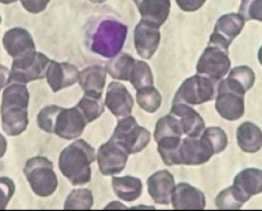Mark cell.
I'll return each mask as SVG.
<instances>
[{"label": "cell", "instance_id": "cell-1", "mask_svg": "<svg viewBox=\"0 0 262 211\" xmlns=\"http://www.w3.org/2000/svg\"><path fill=\"white\" fill-rule=\"evenodd\" d=\"M30 94L26 85L13 83L3 92L1 104L2 129L9 136H18L26 131Z\"/></svg>", "mask_w": 262, "mask_h": 211}, {"label": "cell", "instance_id": "cell-2", "mask_svg": "<svg viewBox=\"0 0 262 211\" xmlns=\"http://www.w3.org/2000/svg\"><path fill=\"white\" fill-rule=\"evenodd\" d=\"M96 160V152L83 140L74 141L61 152L59 168L72 185H85L91 181V164Z\"/></svg>", "mask_w": 262, "mask_h": 211}, {"label": "cell", "instance_id": "cell-3", "mask_svg": "<svg viewBox=\"0 0 262 211\" xmlns=\"http://www.w3.org/2000/svg\"><path fill=\"white\" fill-rule=\"evenodd\" d=\"M127 35V27L114 19L100 22L94 33L91 50L105 58H113L120 53Z\"/></svg>", "mask_w": 262, "mask_h": 211}, {"label": "cell", "instance_id": "cell-4", "mask_svg": "<svg viewBox=\"0 0 262 211\" xmlns=\"http://www.w3.org/2000/svg\"><path fill=\"white\" fill-rule=\"evenodd\" d=\"M24 175L34 193L42 198L52 196L58 186L53 164L48 158L36 156L28 160L24 167Z\"/></svg>", "mask_w": 262, "mask_h": 211}, {"label": "cell", "instance_id": "cell-5", "mask_svg": "<svg viewBox=\"0 0 262 211\" xmlns=\"http://www.w3.org/2000/svg\"><path fill=\"white\" fill-rule=\"evenodd\" d=\"M112 141L121 146L128 154L140 153L150 141V132L140 126L135 118L128 116L118 121L111 137Z\"/></svg>", "mask_w": 262, "mask_h": 211}, {"label": "cell", "instance_id": "cell-6", "mask_svg": "<svg viewBox=\"0 0 262 211\" xmlns=\"http://www.w3.org/2000/svg\"><path fill=\"white\" fill-rule=\"evenodd\" d=\"M51 60L39 52L28 54L19 59H14L10 71V83L25 84L46 77Z\"/></svg>", "mask_w": 262, "mask_h": 211}, {"label": "cell", "instance_id": "cell-7", "mask_svg": "<svg viewBox=\"0 0 262 211\" xmlns=\"http://www.w3.org/2000/svg\"><path fill=\"white\" fill-rule=\"evenodd\" d=\"M214 81L204 75H193L185 80L175 95L173 104L200 105L211 101L215 96Z\"/></svg>", "mask_w": 262, "mask_h": 211}, {"label": "cell", "instance_id": "cell-8", "mask_svg": "<svg viewBox=\"0 0 262 211\" xmlns=\"http://www.w3.org/2000/svg\"><path fill=\"white\" fill-rule=\"evenodd\" d=\"M214 154L213 147L204 135L186 137L180 143L176 165H200L208 162Z\"/></svg>", "mask_w": 262, "mask_h": 211}, {"label": "cell", "instance_id": "cell-9", "mask_svg": "<svg viewBox=\"0 0 262 211\" xmlns=\"http://www.w3.org/2000/svg\"><path fill=\"white\" fill-rule=\"evenodd\" d=\"M230 66L228 51L209 44L198 61L197 74L217 82L227 75Z\"/></svg>", "mask_w": 262, "mask_h": 211}, {"label": "cell", "instance_id": "cell-10", "mask_svg": "<svg viewBox=\"0 0 262 211\" xmlns=\"http://www.w3.org/2000/svg\"><path fill=\"white\" fill-rule=\"evenodd\" d=\"M86 124L88 121L77 107L61 108L57 113L53 133L64 140H75L82 135Z\"/></svg>", "mask_w": 262, "mask_h": 211}, {"label": "cell", "instance_id": "cell-11", "mask_svg": "<svg viewBox=\"0 0 262 211\" xmlns=\"http://www.w3.org/2000/svg\"><path fill=\"white\" fill-rule=\"evenodd\" d=\"M245 22L239 14H227L222 16L216 22L214 32L210 37V45L228 51L233 40L243 30Z\"/></svg>", "mask_w": 262, "mask_h": 211}, {"label": "cell", "instance_id": "cell-12", "mask_svg": "<svg viewBox=\"0 0 262 211\" xmlns=\"http://www.w3.org/2000/svg\"><path fill=\"white\" fill-rule=\"evenodd\" d=\"M127 157V152L112 140L102 144L97 153V163L101 174L115 176L121 173L126 167Z\"/></svg>", "mask_w": 262, "mask_h": 211}, {"label": "cell", "instance_id": "cell-13", "mask_svg": "<svg viewBox=\"0 0 262 211\" xmlns=\"http://www.w3.org/2000/svg\"><path fill=\"white\" fill-rule=\"evenodd\" d=\"M215 109L227 120L233 121L241 119L245 113L244 95L235 92L220 82Z\"/></svg>", "mask_w": 262, "mask_h": 211}, {"label": "cell", "instance_id": "cell-14", "mask_svg": "<svg viewBox=\"0 0 262 211\" xmlns=\"http://www.w3.org/2000/svg\"><path fill=\"white\" fill-rule=\"evenodd\" d=\"M134 41L138 54L143 59L149 60L157 51L161 41L159 27L141 19L135 28Z\"/></svg>", "mask_w": 262, "mask_h": 211}, {"label": "cell", "instance_id": "cell-15", "mask_svg": "<svg viewBox=\"0 0 262 211\" xmlns=\"http://www.w3.org/2000/svg\"><path fill=\"white\" fill-rule=\"evenodd\" d=\"M2 41L5 50L13 60L36 52L35 44L30 32L22 28H14L7 31Z\"/></svg>", "mask_w": 262, "mask_h": 211}, {"label": "cell", "instance_id": "cell-16", "mask_svg": "<svg viewBox=\"0 0 262 211\" xmlns=\"http://www.w3.org/2000/svg\"><path fill=\"white\" fill-rule=\"evenodd\" d=\"M134 100L127 88L118 82H112L108 86L105 96V106L117 118L130 116Z\"/></svg>", "mask_w": 262, "mask_h": 211}, {"label": "cell", "instance_id": "cell-17", "mask_svg": "<svg viewBox=\"0 0 262 211\" xmlns=\"http://www.w3.org/2000/svg\"><path fill=\"white\" fill-rule=\"evenodd\" d=\"M79 75L78 69L74 65L51 60L46 72V78L53 92H58L75 85L78 81Z\"/></svg>", "mask_w": 262, "mask_h": 211}, {"label": "cell", "instance_id": "cell-18", "mask_svg": "<svg viewBox=\"0 0 262 211\" xmlns=\"http://www.w3.org/2000/svg\"><path fill=\"white\" fill-rule=\"evenodd\" d=\"M148 191L153 201L160 205H169L175 187L174 178L166 170L156 172L147 181Z\"/></svg>", "mask_w": 262, "mask_h": 211}, {"label": "cell", "instance_id": "cell-19", "mask_svg": "<svg viewBox=\"0 0 262 211\" xmlns=\"http://www.w3.org/2000/svg\"><path fill=\"white\" fill-rule=\"evenodd\" d=\"M171 203L174 209H204L206 207V197L203 192L186 183L176 185L171 196Z\"/></svg>", "mask_w": 262, "mask_h": 211}, {"label": "cell", "instance_id": "cell-20", "mask_svg": "<svg viewBox=\"0 0 262 211\" xmlns=\"http://www.w3.org/2000/svg\"><path fill=\"white\" fill-rule=\"evenodd\" d=\"M170 114L178 119L184 135L199 137L205 130V121L199 113L186 104H172Z\"/></svg>", "mask_w": 262, "mask_h": 211}, {"label": "cell", "instance_id": "cell-21", "mask_svg": "<svg viewBox=\"0 0 262 211\" xmlns=\"http://www.w3.org/2000/svg\"><path fill=\"white\" fill-rule=\"evenodd\" d=\"M232 186L243 202H247L252 196L262 193V170L245 169L235 177Z\"/></svg>", "mask_w": 262, "mask_h": 211}, {"label": "cell", "instance_id": "cell-22", "mask_svg": "<svg viewBox=\"0 0 262 211\" xmlns=\"http://www.w3.org/2000/svg\"><path fill=\"white\" fill-rule=\"evenodd\" d=\"M141 19L156 26L163 25L170 15V0H133Z\"/></svg>", "mask_w": 262, "mask_h": 211}, {"label": "cell", "instance_id": "cell-23", "mask_svg": "<svg viewBox=\"0 0 262 211\" xmlns=\"http://www.w3.org/2000/svg\"><path fill=\"white\" fill-rule=\"evenodd\" d=\"M106 81V70L100 66H92L83 69L79 75V85L86 94L102 96Z\"/></svg>", "mask_w": 262, "mask_h": 211}, {"label": "cell", "instance_id": "cell-24", "mask_svg": "<svg viewBox=\"0 0 262 211\" xmlns=\"http://www.w3.org/2000/svg\"><path fill=\"white\" fill-rule=\"evenodd\" d=\"M237 144L245 153L254 154L262 147L261 130L251 122L241 124L236 131Z\"/></svg>", "mask_w": 262, "mask_h": 211}, {"label": "cell", "instance_id": "cell-25", "mask_svg": "<svg viewBox=\"0 0 262 211\" xmlns=\"http://www.w3.org/2000/svg\"><path fill=\"white\" fill-rule=\"evenodd\" d=\"M112 185L117 197L127 202L135 201L142 192V182L135 176L113 177Z\"/></svg>", "mask_w": 262, "mask_h": 211}, {"label": "cell", "instance_id": "cell-26", "mask_svg": "<svg viewBox=\"0 0 262 211\" xmlns=\"http://www.w3.org/2000/svg\"><path fill=\"white\" fill-rule=\"evenodd\" d=\"M135 62V58L129 54L118 53L106 64L105 70L114 79L129 81Z\"/></svg>", "mask_w": 262, "mask_h": 211}, {"label": "cell", "instance_id": "cell-27", "mask_svg": "<svg viewBox=\"0 0 262 211\" xmlns=\"http://www.w3.org/2000/svg\"><path fill=\"white\" fill-rule=\"evenodd\" d=\"M76 107L82 112L88 123L98 119L105 111V105L102 101V96L94 94L85 93Z\"/></svg>", "mask_w": 262, "mask_h": 211}, {"label": "cell", "instance_id": "cell-28", "mask_svg": "<svg viewBox=\"0 0 262 211\" xmlns=\"http://www.w3.org/2000/svg\"><path fill=\"white\" fill-rule=\"evenodd\" d=\"M183 135H184L183 129L181 127L178 119H176L173 115L170 113L158 120L156 128H155V132H154V139L156 142L163 138H168V137L182 138Z\"/></svg>", "mask_w": 262, "mask_h": 211}, {"label": "cell", "instance_id": "cell-29", "mask_svg": "<svg viewBox=\"0 0 262 211\" xmlns=\"http://www.w3.org/2000/svg\"><path fill=\"white\" fill-rule=\"evenodd\" d=\"M137 102L146 112L154 113L162 105V96L153 86L145 87L137 90Z\"/></svg>", "mask_w": 262, "mask_h": 211}, {"label": "cell", "instance_id": "cell-30", "mask_svg": "<svg viewBox=\"0 0 262 211\" xmlns=\"http://www.w3.org/2000/svg\"><path fill=\"white\" fill-rule=\"evenodd\" d=\"M227 79L246 93L253 87L255 75L249 66H238L230 71Z\"/></svg>", "mask_w": 262, "mask_h": 211}, {"label": "cell", "instance_id": "cell-31", "mask_svg": "<svg viewBox=\"0 0 262 211\" xmlns=\"http://www.w3.org/2000/svg\"><path fill=\"white\" fill-rule=\"evenodd\" d=\"M131 85L135 88L136 90H139L140 88L145 87L153 86V75L151 69L148 64L143 61H137L136 60L135 66L131 74Z\"/></svg>", "mask_w": 262, "mask_h": 211}, {"label": "cell", "instance_id": "cell-32", "mask_svg": "<svg viewBox=\"0 0 262 211\" xmlns=\"http://www.w3.org/2000/svg\"><path fill=\"white\" fill-rule=\"evenodd\" d=\"M93 194L88 189L73 190L64 203V209H91Z\"/></svg>", "mask_w": 262, "mask_h": 211}, {"label": "cell", "instance_id": "cell-33", "mask_svg": "<svg viewBox=\"0 0 262 211\" xmlns=\"http://www.w3.org/2000/svg\"><path fill=\"white\" fill-rule=\"evenodd\" d=\"M245 203L236 194L233 186L219 193L215 198V205L219 209H238Z\"/></svg>", "mask_w": 262, "mask_h": 211}, {"label": "cell", "instance_id": "cell-34", "mask_svg": "<svg viewBox=\"0 0 262 211\" xmlns=\"http://www.w3.org/2000/svg\"><path fill=\"white\" fill-rule=\"evenodd\" d=\"M202 135H204L208 140L215 154L222 153L227 148L228 142L227 136L222 129L217 127L207 128L202 132Z\"/></svg>", "mask_w": 262, "mask_h": 211}, {"label": "cell", "instance_id": "cell-35", "mask_svg": "<svg viewBox=\"0 0 262 211\" xmlns=\"http://www.w3.org/2000/svg\"><path fill=\"white\" fill-rule=\"evenodd\" d=\"M61 107L51 105L45 107L38 114V125L39 127L48 133H53V126L56 119L57 113Z\"/></svg>", "mask_w": 262, "mask_h": 211}, {"label": "cell", "instance_id": "cell-36", "mask_svg": "<svg viewBox=\"0 0 262 211\" xmlns=\"http://www.w3.org/2000/svg\"><path fill=\"white\" fill-rule=\"evenodd\" d=\"M239 15L245 20L262 22V0H242Z\"/></svg>", "mask_w": 262, "mask_h": 211}, {"label": "cell", "instance_id": "cell-37", "mask_svg": "<svg viewBox=\"0 0 262 211\" xmlns=\"http://www.w3.org/2000/svg\"><path fill=\"white\" fill-rule=\"evenodd\" d=\"M15 192V184L9 177H0V210L8 207Z\"/></svg>", "mask_w": 262, "mask_h": 211}, {"label": "cell", "instance_id": "cell-38", "mask_svg": "<svg viewBox=\"0 0 262 211\" xmlns=\"http://www.w3.org/2000/svg\"><path fill=\"white\" fill-rule=\"evenodd\" d=\"M17 1H20L23 8L30 13L39 14L47 8L51 0H0V3L8 5Z\"/></svg>", "mask_w": 262, "mask_h": 211}, {"label": "cell", "instance_id": "cell-39", "mask_svg": "<svg viewBox=\"0 0 262 211\" xmlns=\"http://www.w3.org/2000/svg\"><path fill=\"white\" fill-rule=\"evenodd\" d=\"M206 0H176L180 9L186 12H192L201 9Z\"/></svg>", "mask_w": 262, "mask_h": 211}, {"label": "cell", "instance_id": "cell-40", "mask_svg": "<svg viewBox=\"0 0 262 211\" xmlns=\"http://www.w3.org/2000/svg\"><path fill=\"white\" fill-rule=\"evenodd\" d=\"M10 71L8 67L0 65V91L10 83Z\"/></svg>", "mask_w": 262, "mask_h": 211}, {"label": "cell", "instance_id": "cell-41", "mask_svg": "<svg viewBox=\"0 0 262 211\" xmlns=\"http://www.w3.org/2000/svg\"><path fill=\"white\" fill-rule=\"evenodd\" d=\"M7 147H8V142L7 140L1 133H0V158H2L6 154L7 151Z\"/></svg>", "mask_w": 262, "mask_h": 211}, {"label": "cell", "instance_id": "cell-42", "mask_svg": "<svg viewBox=\"0 0 262 211\" xmlns=\"http://www.w3.org/2000/svg\"><path fill=\"white\" fill-rule=\"evenodd\" d=\"M258 61L261 64L262 66V46L261 48L259 49V51H258Z\"/></svg>", "mask_w": 262, "mask_h": 211}, {"label": "cell", "instance_id": "cell-43", "mask_svg": "<svg viewBox=\"0 0 262 211\" xmlns=\"http://www.w3.org/2000/svg\"><path fill=\"white\" fill-rule=\"evenodd\" d=\"M89 1H91L92 3H103V2H105L106 0H89Z\"/></svg>", "mask_w": 262, "mask_h": 211}, {"label": "cell", "instance_id": "cell-44", "mask_svg": "<svg viewBox=\"0 0 262 211\" xmlns=\"http://www.w3.org/2000/svg\"><path fill=\"white\" fill-rule=\"evenodd\" d=\"M1 20H2V19H1V17H0V23H1Z\"/></svg>", "mask_w": 262, "mask_h": 211}]
</instances>
